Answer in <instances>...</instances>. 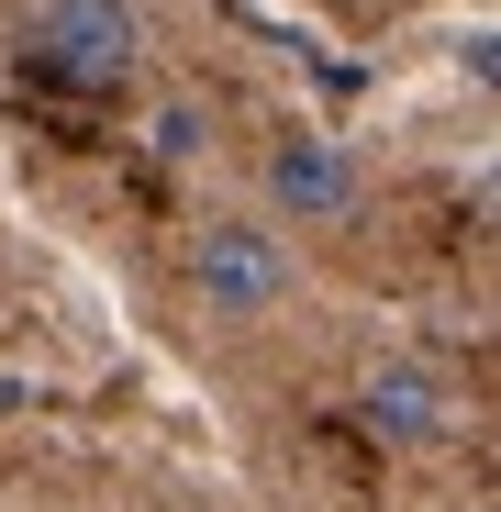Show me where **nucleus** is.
<instances>
[{
  "mask_svg": "<svg viewBox=\"0 0 501 512\" xmlns=\"http://www.w3.org/2000/svg\"><path fill=\"white\" fill-rule=\"evenodd\" d=\"M257 190H268V223L279 234H323V223H357L368 167L334 145V134H279L268 167H257Z\"/></svg>",
  "mask_w": 501,
  "mask_h": 512,
  "instance_id": "nucleus-4",
  "label": "nucleus"
},
{
  "mask_svg": "<svg viewBox=\"0 0 501 512\" xmlns=\"http://www.w3.org/2000/svg\"><path fill=\"white\" fill-rule=\"evenodd\" d=\"M190 301H201V323H223V334L290 312V301H301V245H290L268 212L201 223V245H190Z\"/></svg>",
  "mask_w": 501,
  "mask_h": 512,
  "instance_id": "nucleus-1",
  "label": "nucleus"
},
{
  "mask_svg": "<svg viewBox=\"0 0 501 512\" xmlns=\"http://www.w3.org/2000/svg\"><path fill=\"white\" fill-rule=\"evenodd\" d=\"M23 56L56 78V90L112 101V90L145 78V12L134 0H34L23 12Z\"/></svg>",
  "mask_w": 501,
  "mask_h": 512,
  "instance_id": "nucleus-2",
  "label": "nucleus"
},
{
  "mask_svg": "<svg viewBox=\"0 0 501 512\" xmlns=\"http://www.w3.org/2000/svg\"><path fill=\"white\" fill-rule=\"evenodd\" d=\"M212 134H223V123H212V101H190V90H167V101L145 112V145H156L167 167H201V156H212Z\"/></svg>",
  "mask_w": 501,
  "mask_h": 512,
  "instance_id": "nucleus-5",
  "label": "nucleus"
},
{
  "mask_svg": "<svg viewBox=\"0 0 501 512\" xmlns=\"http://www.w3.org/2000/svg\"><path fill=\"white\" fill-rule=\"evenodd\" d=\"M357 423H368V446H390V457H435V446H457V423H468V401H457V379L435 368V357H368L357 368Z\"/></svg>",
  "mask_w": 501,
  "mask_h": 512,
  "instance_id": "nucleus-3",
  "label": "nucleus"
}]
</instances>
